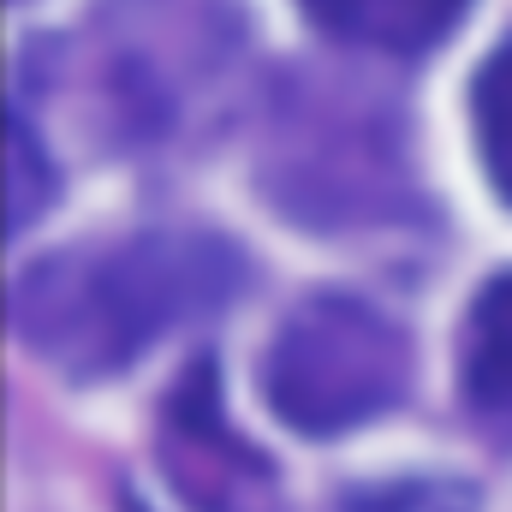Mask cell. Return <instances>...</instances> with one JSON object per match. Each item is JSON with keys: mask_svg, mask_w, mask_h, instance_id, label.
<instances>
[{"mask_svg": "<svg viewBox=\"0 0 512 512\" xmlns=\"http://www.w3.org/2000/svg\"><path fill=\"white\" fill-rule=\"evenodd\" d=\"M239 251L209 233H131L24 268L12 292L18 340L54 370L96 382L143 358L173 328L221 310L245 280Z\"/></svg>", "mask_w": 512, "mask_h": 512, "instance_id": "1", "label": "cell"}, {"mask_svg": "<svg viewBox=\"0 0 512 512\" xmlns=\"http://www.w3.org/2000/svg\"><path fill=\"white\" fill-rule=\"evenodd\" d=\"M405 334L376 304L322 292L304 298L268 346L262 393L298 435H346L405 393Z\"/></svg>", "mask_w": 512, "mask_h": 512, "instance_id": "2", "label": "cell"}, {"mask_svg": "<svg viewBox=\"0 0 512 512\" xmlns=\"http://www.w3.org/2000/svg\"><path fill=\"white\" fill-rule=\"evenodd\" d=\"M161 459H167L173 489L197 512H256L268 501V465L221 417L209 364H197L173 393L167 423H161Z\"/></svg>", "mask_w": 512, "mask_h": 512, "instance_id": "3", "label": "cell"}, {"mask_svg": "<svg viewBox=\"0 0 512 512\" xmlns=\"http://www.w3.org/2000/svg\"><path fill=\"white\" fill-rule=\"evenodd\" d=\"M459 393L471 417L512 441V274L489 280L465 316L459 346Z\"/></svg>", "mask_w": 512, "mask_h": 512, "instance_id": "4", "label": "cell"}, {"mask_svg": "<svg viewBox=\"0 0 512 512\" xmlns=\"http://www.w3.org/2000/svg\"><path fill=\"white\" fill-rule=\"evenodd\" d=\"M304 12L316 18V30H328L352 48L423 54L459 24L465 0H304Z\"/></svg>", "mask_w": 512, "mask_h": 512, "instance_id": "5", "label": "cell"}, {"mask_svg": "<svg viewBox=\"0 0 512 512\" xmlns=\"http://www.w3.org/2000/svg\"><path fill=\"white\" fill-rule=\"evenodd\" d=\"M471 126L495 191L512 203V42H501L471 84Z\"/></svg>", "mask_w": 512, "mask_h": 512, "instance_id": "6", "label": "cell"}, {"mask_svg": "<svg viewBox=\"0 0 512 512\" xmlns=\"http://www.w3.org/2000/svg\"><path fill=\"white\" fill-rule=\"evenodd\" d=\"M48 203H54V167L42 143L24 131V120H12L6 126V227L24 233Z\"/></svg>", "mask_w": 512, "mask_h": 512, "instance_id": "7", "label": "cell"}, {"mask_svg": "<svg viewBox=\"0 0 512 512\" xmlns=\"http://www.w3.org/2000/svg\"><path fill=\"white\" fill-rule=\"evenodd\" d=\"M352 512H471V501L447 483H399V489H382L370 501H358Z\"/></svg>", "mask_w": 512, "mask_h": 512, "instance_id": "8", "label": "cell"}]
</instances>
